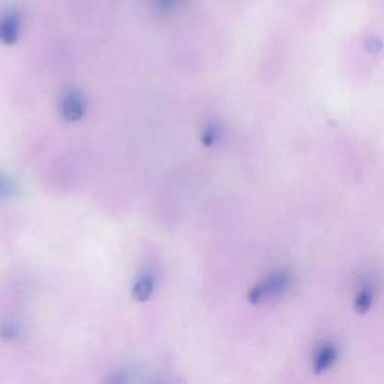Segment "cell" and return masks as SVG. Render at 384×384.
I'll return each instance as SVG.
<instances>
[{"label":"cell","mask_w":384,"mask_h":384,"mask_svg":"<svg viewBox=\"0 0 384 384\" xmlns=\"http://www.w3.org/2000/svg\"><path fill=\"white\" fill-rule=\"evenodd\" d=\"M17 335H18L17 326L9 324V323L0 326V336H2L3 339H14V338H17Z\"/></svg>","instance_id":"30bf717a"},{"label":"cell","mask_w":384,"mask_h":384,"mask_svg":"<svg viewBox=\"0 0 384 384\" xmlns=\"http://www.w3.org/2000/svg\"><path fill=\"white\" fill-rule=\"evenodd\" d=\"M127 380H125V376L122 372H113L111 376L105 381V384H125Z\"/></svg>","instance_id":"8fae6325"},{"label":"cell","mask_w":384,"mask_h":384,"mask_svg":"<svg viewBox=\"0 0 384 384\" xmlns=\"http://www.w3.org/2000/svg\"><path fill=\"white\" fill-rule=\"evenodd\" d=\"M219 138V127L215 123H210L201 132V143H203V146L206 147H212L214 144L218 141Z\"/></svg>","instance_id":"ba28073f"},{"label":"cell","mask_w":384,"mask_h":384,"mask_svg":"<svg viewBox=\"0 0 384 384\" xmlns=\"http://www.w3.org/2000/svg\"><path fill=\"white\" fill-rule=\"evenodd\" d=\"M86 110H88V102H86L84 95L77 89H68L63 92L59 99V116L66 123L80 122Z\"/></svg>","instance_id":"7a4b0ae2"},{"label":"cell","mask_w":384,"mask_h":384,"mask_svg":"<svg viewBox=\"0 0 384 384\" xmlns=\"http://www.w3.org/2000/svg\"><path fill=\"white\" fill-rule=\"evenodd\" d=\"M339 359V349L333 341H320L312 350V369L315 374H324L332 369Z\"/></svg>","instance_id":"3957f363"},{"label":"cell","mask_w":384,"mask_h":384,"mask_svg":"<svg viewBox=\"0 0 384 384\" xmlns=\"http://www.w3.org/2000/svg\"><path fill=\"white\" fill-rule=\"evenodd\" d=\"M186 0H150V6L153 11L159 15H173L179 13L185 6Z\"/></svg>","instance_id":"8992f818"},{"label":"cell","mask_w":384,"mask_h":384,"mask_svg":"<svg viewBox=\"0 0 384 384\" xmlns=\"http://www.w3.org/2000/svg\"><path fill=\"white\" fill-rule=\"evenodd\" d=\"M153 293V280L150 276H144L134 285L132 288V299L136 302H146Z\"/></svg>","instance_id":"52a82bcc"},{"label":"cell","mask_w":384,"mask_h":384,"mask_svg":"<svg viewBox=\"0 0 384 384\" xmlns=\"http://www.w3.org/2000/svg\"><path fill=\"white\" fill-rule=\"evenodd\" d=\"M23 31V17L17 9H6L0 14V42L14 45L18 42Z\"/></svg>","instance_id":"277c9868"},{"label":"cell","mask_w":384,"mask_h":384,"mask_svg":"<svg viewBox=\"0 0 384 384\" xmlns=\"http://www.w3.org/2000/svg\"><path fill=\"white\" fill-rule=\"evenodd\" d=\"M14 192H15V185L13 184V180L0 173V200L11 197Z\"/></svg>","instance_id":"9c48e42d"},{"label":"cell","mask_w":384,"mask_h":384,"mask_svg":"<svg viewBox=\"0 0 384 384\" xmlns=\"http://www.w3.org/2000/svg\"><path fill=\"white\" fill-rule=\"evenodd\" d=\"M367 47H368V51L378 53L381 50V48H383V44L378 40H369L367 42Z\"/></svg>","instance_id":"7c38bea8"},{"label":"cell","mask_w":384,"mask_h":384,"mask_svg":"<svg viewBox=\"0 0 384 384\" xmlns=\"http://www.w3.org/2000/svg\"><path fill=\"white\" fill-rule=\"evenodd\" d=\"M376 294H377V284L374 282L371 278H367V280H362L356 294H354V310L359 314H367L374 305V301H376Z\"/></svg>","instance_id":"5b68a950"},{"label":"cell","mask_w":384,"mask_h":384,"mask_svg":"<svg viewBox=\"0 0 384 384\" xmlns=\"http://www.w3.org/2000/svg\"><path fill=\"white\" fill-rule=\"evenodd\" d=\"M294 287V275L288 269H278L266 275L248 293V301L253 305H260L269 301L281 299Z\"/></svg>","instance_id":"6da1fadb"}]
</instances>
